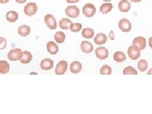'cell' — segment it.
<instances>
[{
  "instance_id": "8",
  "label": "cell",
  "mask_w": 152,
  "mask_h": 114,
  "mask_svg": "<svg viewBox=\"0 0 152 114\" xmlns=\"http://www.w3.org/2000/svg\"><path fill=\"white\" fill-rule=\"evenodd\" d=\"M45 22L48 27L50 28V29H56V28L57 27V23L56 19L53 15H51V14H47L45 17Z\"/></svg>"
},
{
  "instance_id": "4",
  "label": "cell",
  "mask_w": 152,
  "mask_h": 114,
  "mask_svg": "<svg viewBox=\"0 0 152 114\" xmlns=\"http://www.w3.org/2000/svg\"><path fill=\"white\" fill-rule=\"evenodd\" d=\"M68 68V63L66 60H61L56 65L55 72L56 75H64Z\"/></svg>"
},
{
  "instance_id": "3",
  "label": "cell",
  "mask_w": 152,
  "mask_h": 114,
  "mask_svg": "<svg viewBox=\"0 0 152 114\" xmlns=\"http://www.w3.org/2000/svg\"><path fill=\"white\" fill-rule=\"evenodd\" d=\"M22 56V51L20 49L15 48L11 50L8 53V58L11 61L20 60Z\"/></svg>"
},
{
  "instance_id": "30",
  "label": "cell",
  "mask_w": 152,
  "mask_h": 114,
  "mask_svg": "<svg viewBox=\"0 0 152 114\" xmlns=\"http://www.w3.org/2000/svg\"><path fill=\"white\" fill-rule=\"evenodd\" d=\"M7 46V41L5 38L0 37V50L6 48Z\"/></svg>"
},
{
  "instance_id": "24",
  "label": "cell",
  "mask_w": 152,
  "mask_h": 114,
  "mask_svg": "<svg viewBox=\"0 0 152 114\" xmlns=\"http://www.w3.org/2000/svg\"><path fill=\"white\" fill-rule=\"evenodd\" d=\"M94 35V31L92 28H85L82 31V36L86 39H91Z\"/></svg>"
},
{
  "instance_id": "17",
  "label": "cell",
  "mask_w": 152,
  "mask_h": 114,
  "mask_svg": "<svg viewBox=\"0 0 152 114\" xmlns=\"http://www.w3.org/2000/svg\"><path fill=\"white\" fill-rule=\"evenodd\" d=\"M32 60V55L31 52L28 51H22V56L20 59V62L22 64H29Z\"/></svg>"
},
{
  "instance_id": "32",
  "label": "cell",
  "mask_w": 152,
  "mask_h": 114,
  "mask_svg": "<svg viewBox=\"0 0 152 114\" xmlns=\"http://www.w3.org/2000/svg\"><path fill=\"white\" fill-rule=\"evenodd\" d=\"M80 1V0H66V2L68 3H77Z\"/></svg>"
},
{
  "instance_id": "21",
  "label": "cell",
  "mask_w": 152,
  "mask_h": 114,
  "mask_svg": "<svg viewBox=\"0 0 152 114\" xmlns=\"http://www.w3.org/2000/svg\"><path fill=\"white\" fill-rule=\"evenodd\" d=\"M113 4L112 3H103L99 7V11L103 14H107L112 11Z\"/></svg>"
},
{
  "instance_id": "29",
  "label": "cell",
  "mask_w": 152,
  "mask_h": 114,
  "mask_svg": "<svg viewBox=\"0 0 152 114\" xmlns=\"http://www.w3.org/2000/svg\"><path fill=\"white\" fill-rule=\"evenodd\" d=\"M82 27H83V26L81 23H72L70 25V29L73 32H78L82 29Z\"/></svg>"
},
{
  "instance_id": "28",
  "label": "cell",
  "mask_w": 152,
  "mask_h": 114,
  "mask_svg": "<svg viewBox=\"0 0 152 114\" xmlns=\"http://www.w3.org/2000/svg\"><path fill=\"white\" fill-rule=\"evenodd\" d=\"M112 68L110 66L104 65L102 66L100 69V74L102 75H110L112 74Z\"/></svg>"
},
{
  "instance_id": "37",
  "label": "cell",
  "mask_w": 152,
  "mask_h": 114,
  "mask_svg": "<svg viewBox=\"0 0 152 114\" xmlns=\"http://www.w3.org/2000/svg\"><path fill=\"white\" fill-rule=\"evenodd\" d=\"M147 74H148V75H152V68L148 70V73H147Z\"/></svg>"
},
{
  "instance_id": "1",
  "label": "cell",
  "mask_w": 152,
  "mask_h": 114,
  "mask_svg": "<svg viewBox=\"0 0 152 114\" xmlns=\"http://www.w3.org/2000/svg\"><path fill=\"white\" fill-rule=\"evenodd\" d=\"M127 54L131 59L132 60H136L140 57L141 50L138 46L132 45L128 48Z\"/></svg>"
},
{
  "instance_id": "12",
  "label": "cell",
  "mask_w": 152,
  "mask_h": 114,
  "mask_svg": "<svg viewBox=\"0 0 152 114\" xmlns=\"http://www.w3.org/2000/svg\"><path fill=\"white\" fill-rule=\"evenodd\" d=\"M119 10L122 13L128 12L131 9V4L127 0H122L118 4Z\"/></svg>"
},
{
  "instance_id": "9",
  "label": "cell",
  "mask_w": 152,
  "mask_h": 114,
  "mask_svg": "<svg viewBox=\"0 0 152 114\" xmlns=\"http://www.w3.org/2000/svg\"><path fill=\"white\" fill-rule=\"evenodd\" d=\"M95 54L99 60H105L108 56V50L105 47H98L95 50Z\"/></svg>"
},
{
  "instance_id": "15",
  "label": "cell",
  "mask_w": 152,
  "mask_h": 114,
  "mask_svg": "<svg viewBox=\"0 0 152 114\" xmlns=\"http://www.w3.org/2000/svg\"><path fill=\"white\" fill-rule=\"evenodd\" d=\"M80 48L84 53H90L93 51V46L90 42L84 41L80 44Z\"/></svg>"
},
{
  "instance_id": "10",
  "label": "cell",
  "mask_w": 152,
  "mask_h": 114,
  "mask_svg": "<svg viewBox=\"0 0 152 114\" xmlns=\"http://www.w3.org/2000/svg\"><path fill=\"white\" fill-rule=\"evenodd\" d=\"M132 45L138 46L141 50H144L146 46V39L145 37H141V36L136 37L134 39H133Z\"/></svg>"
},
{
  "instance_id": "6",
  "label": "cell",
  "mask_w": 152,
  "mask_h": 114,
  "mask_svg": "<svg viewBox=\"0 0 152 114\" xmlns=\"http://www.w3.org/2000/svg\"><path fill=\"white\" fill-rule=\"evenodd\" d=\"M65 13L69 17L74 18L79 17L80 10L79 8L75 5H71L67 7V8L65 9Z\"/></svg>"
},
{
  "instance_id": "14",
  "label": "cell",
  "mask_w": 152,
  "mask_h": 114,
  "mask_svg": "<svg viewBox=\"0 0 152 114\" xmlns=\"http://www.w3.org/2000/svg\"><path fill=\"white\" fill-rule=\"evenodd\" d=\"M107 36L103 34V33H99L96 36H95L94 39V43L97 45H104L107 42Z\"/></svg>"
},
{
  "instance_id": "22",
  "label": "cell",
  "mask_w": 152,
  "mask_h": 114,
  "mask_svg": "<svg viewBox=\"0 0 152 114\" xmlns=\"http://www.w3.org/2000/svg\"><path fill=\"white\" fill-rule=\"evenodd\" d=\"M10 71V65L5 60H0V74H5Z\"/></svg>"
},
{
  "instance_id": "26",
  "label": "cell",
  "mask_w": 152,
  "mask_h": 114,
  "mask_svg": "<svg viewBox=\"0 0 152 114\" xmlns=\"http://www.w3.org/2000/svg\"><path fill=\"white\" fill-rule=\"evenodd\" d=\"M137 67L141 72H145L148 67V64L145 60H140L137 63Z\"/></svg>"
},
{
  "instance_id": "25",
  "label": "cell",
  "mask_w": 152,
  "mask_h": 114,
  "mask_svg": "<svg viewBox=\"0 0 152 114\" xmlns=\"http://www.w3.org/2000/svg\"><path fill=\"white\" fill-rule=\"evenodd\" d=\"M66 38V36L64 34L63 32H56V34L54 36V39L56 41L57 43L61 44L63 43V42L65 41Z\"/></svg>"
},
{
  "instance_id": "19",
  "label": "cell",
  "mask_w": 152,
  "mask_h": 114,
  "mask_svg": "<svg viewBox=\"0 0 152 114\" xmlns=\"http://www.w3.org/2000/svg\"><path fill=\"white\" fill-rule=\"evenodd\" d=\"M6 18L10 22H15L18 19V14L15 11H10L7 13Z\"/></svg>"
},
{
  "instance_id": "27",
  "label": "cell",
  "mask_w": 152,
  "mask_h": 114,
  "mask_svg": "<svg viewBox=\"0 0 152 114\" xmlns=\"http://www.w3.org/2000/svg\"><path fill=\"white\" fill-rule=\"evenodd\" d=\"M124 75H137V70L131 66H128L127 67L124 68L123 70Z\"/></svg>"
},
{
  "instance_id": "33",
  "label": "cell",
  "mask_w": 152,
  "mask_h": 114,
  "mask_svg": "<svg viewBox=\"0 0 152 114\" xmlns=\"http://www.w3.org/2000/svg\"><path fill=\"white\" fill-rule=\"evenodd\" d=\"M15 1L19 4H23L27 1V0H15Z\"/></svg>"
},
{
  "instance_id": "23",
  "label": "cell",
  "mask_w": 152,
  "mask_h": 114,
  "mask_svg": "<svg viewBox=\"0 0 152 114\" xmlns=\"http://www.w3.org/2000/svg\"><path fill=\"white\" fill-rule=\"evenodd\" d=\"M71 23L72 22L68 18H62L61 20L59 22V26L61 28V29L64 30H67L70 28Z\"/></svg>"
},
{
  "instance_id": "13",
  "label": "cell",
  "mask_w": 152,
  "mask_h": 114,
  "mask_svg": "<svg viewBox=\"0 0 152 114\" xmlns=\"http://www.w3.org/2000/svg\"><path fill=\"white\" fill-rule=\"evenodd\" d=\"M47 50L51 55H56L59 51V48L55 42L50 41L47 43Z\"/></svg>"
},
{
  "instance_id": "35",
  "label": "cell",
  "mask_w": 152,
  "mask_h": 114,
  "mask_svg": "<svg viewBox=\"0 0 152 114\" xmlns=\"http://www.w3.org/2000/svg\"><path fill=\"white\" fill-rule=\"evenodd\" d=\"M10 0H0V4H5L9 2Z\"/></svg>"
},
{
  "instance_id": "38",
  "label": "cell",
  "mask_w": 152,
  "mask_h": 114,
  "mask_svg": "<svg viewBox=\"0 0 152 114\" xmlns=\"http://www.w3.org/2000/svg\"><path fill=\"white\" fill-rule=\"evenodd\" d=\"M103 1H111L112 0H103Z\"/></svg>"
},
{
  "instance_id": "7",
  "label": "cell",
  "mask_w": 152,
  "mask_h": 114,
  "mask_svg": "<svg viewBox=\"0 0 152 114\" xmlns=\"http://www.w3.org/2000/svg\"><path fill=\"white\" fill-rule=\"evenodd\" d=\"M118 28L122 31L124 32H128L131 31L132 28V24L131 22L127 18H122L118 22Z\"/></svg>"
},
{
  "instance_id": "5",
  "label": "cell",
  "mask_w": 152,
  "mask_h": 114,
  "mask_svg": "<svg viewBox=\"0 0 152 114\" xmlns=\"http://www.w3.org/2000/svg\"><path fill=\"white\" fill-rule=\"evenodd\" d=\"M37 10V6L35 3L31 2L27 3L23 9V11L26 15L32 16L34 15Z\"/></svg>"
},
{
  "instance_id": "20",
  "label": "cell",
  "mask_w": 152,
  "mask_h": 114,
  "mask_svg": "<svg viewBox=\"0 0 152 114\" xmlns=\"http://www.w3.org/2000/svg\"><path fill=\"white\" fill-rule=\"evenodd\" d=\"M113 59L118 63H121L126 60L125 54L122 51H116L113 54Z\"/></svg>"
},
{
  "instance_id": "31",
  "label": "cell",
  "mask_w": 152,
  "mask_h": 114,
  "mask_svg": "<svg viewBox=\"0 0 152 114\" xmlns=\"http://www.w3.org/2000/svg\"><path fill=\"white\" fill-rule=\"evenodd\" d=\"M109 37L111 40H114V39H115V34H114L113 31H110L109 32Z\"/></svg>"
},
{
  "instance_id": "18",
  "label": "cell",
  "mask_w": 152,
  "mask_h": 114,
  "mask_svg": "<svg viewBox=\"0 0 152 114\" xmlns=\"http://www.w3.org/2000/svg\"><path fill=\"white\" fill-rule=\"evenodd\" d=\"M18 33L21 36L26 37L30 34L31 33V27L26 25L21 26L18 28Z\"/></svg>"
},
{
  "instance_id": "2",
  "label": "cell",
  "mask_w": 152,
  "mask_h": 114,
  "mask_svg": "<svg viewBox=\"0 0 152 114\" xmlns=\"http://www.w3.org/2000/svg\"><path fill=\"white\" fill-rule=\"evenodd\" d=\"M96 12V8L93 4L87 3L83 8V13L85 17L90 18L93 17Z\"/></svg>"
},
{
  "instance_id": "11",
  "label": "cell",
  "mask_w": 152,
  "mask_h": 114,
  "mask_svg": "<svg viewBox=\"0 0 152 114\" xmlns=\"http://www.w3.org/2000/svg\"><path fill=\"white\" fill-rule=\"evenodd\" d=\"M54 61L50 58H45L41 61L40 66L44 70H49L53 67Z\"/></svg>"
},
{
  "instance_id": "16",
  "label": "cell",
  "mask_w": 152,
  "mask_h": 114,
  "mask_svg": "<svg viewBox=\"0 0 152 114\" xmlns=\"http://www.w3.org/2000/svg\"><path fill=\"white\" fill-rule=\"evenodd\" d=\"M82 64L78 61H74L71 64L70 66V72L73 74H78L82 70Z\"/></svg>"
},
{
  "instance_id": "34",
  "label": "cell",
  "mask_w": 152,
  "mask_h": 114,
  "mask_svg": "<svg viewBox=\"0 0 152 114\" xmlns=\"http://www.w3.org/2000/svg\"><path fill=\"white\" fill-rule=\"evenodd\" d=\"M148 44L150 47L151 48H152V36L151 37L149 38V40H148Z\"/></svg>"
},
{
  "instance_id": "36",
  "label": "cell",
  "mask_w": 152,
  "mask_h": 114,
  "mask_svg": "<svg viewBox=\"0 0 152 114\" xmlns=\"http://www.w3.org/2000/svg\"><path fill=\"white\" fill-rule=\"evenodd\" d=\"M129 1L133 3H139V2H141L142 0H129Z\"/></svg>"
}]
</instances>
